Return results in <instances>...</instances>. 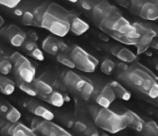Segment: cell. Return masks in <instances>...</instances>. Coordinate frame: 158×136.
Segmentation results:
<instances>
[{"instance_id": "obj_1", "label": "cell", "mask_w": 158, "mask_h": 136, "mask_svg": "<svg viewBox=\"0 0 158 136\" xmlns=\"http://www.w3.org/2000/svg\"><path fill=\"white\" fill-rule=\"evenodd\" d=\"M97 26L108 37L123 44L135 45L139 38V34L133 24L123 16L117 7Z\"/></svg>"}, {"instance_id": "obj_2", "label": "cell", "mask_w": 158, "mask_h": 136, "mask_svg": "<svg viewBox=\"0 0 158 136\" xmlns=\"http://www.w3.org/2000/svg\"><path fill=\"white\" fill-rule=\"evenodd\" d=\"M118 78L138 92L152 99L158 97V81L156 76L145 65L133 63L126 70L120 72Z\"/></svg>"}, {"instance_id": "obj_3", "label": "cell", "mask_w": 158, "mask_h": 136, "mask_svg": "<svg viewBox=\"0 0 158 136\" xmlns=\"http://www.w3.org/2000/svg\"><path fill=\"white\" fill-rule=\"evenodd\" d=\"M75 13L55 2L49 3L41 21V27L56 37H64L70 30V21Z\"/></svg>"}, {"instance_id": "obj_4", "label": "cell", "mask_w": 158, "mask_h": 136, "mask_svg": "<svg viewBox=\"0 0 158 136\" xmlns=\"http://www.w3.org/2000/svg\"><path fill=\"white\" fill-rule=\"evenodd\" d=\"M94 123L102 130L114 134L128 128L130 118L126 113L118 114L109 108H102L96 113Z\"/></svg>"}, {"instance_id": "obj_5", "label": "cell", "mask_w": 158, "mask_h": 136, "mask_svg": "<svg viewBox=\"0 0 158 136\" xmlns=\"http://www.w3.org/2000/svg\"><path fill=\"white\" fill-rule=\"evenodd\" d=\"M17 78L25 82L31 83L35 79L36 68L27 57L19 52H13L10 58Z\"/></svg>"}, {"instance_id": "obj_6", "label": "cell", "mask_w": 158, "mask_h": 136, "mask_svg": "<svg viewBox=\"0 0 158 136\" xmlns=\"http://www.w3.org/2000/svg\"><path fill=\"white\" fill-rule=\"evenodd\" d=\"M69 57L72 60L75 68L85 73L94 72L98 65V60L79 45H75L72 48Z\"/></svg>"}, {"instance_id": "obj_7", "label": "cell", "mask_w": 158, "mask_h": 136, "mask_svg": "<svg viewBox=\"0 0 158 136\" xmlns=\"http://www.w3.org/2000/svg\"><path fill=\"white\" fill-rule=\"evenodd\" d=\"M31 129L38 136H72L70 132L58 124L39 117L32 120Z\"/></svg>"}, {"instance_id": "obj_8", "label": "cell", "mask_w": 158, "mask_h": 136, "mask_svg": "<svg viewBox=\"0 0 158 136\" xmlns=\"http://www.w3.org/2000/svg\"><path fill=\"white\" fill-rule=\"evenodd\" d=\"M131 11L139 17L148 21H155L158 19L157 3L152 0H130Z\"/></svg>"}, {"instance_id": "obj_9", "label": "cell", "mask_w": 158, "mask_h": 136, "mask_svg": "<svg viewBox=\"0 0 158 136\" xmlns=\"http://www.w3.org/2000/svg\"><path fill=\"white\" fill-rule=\"evenodd\" d=\"M134 27L139 34V38L135 44L136 55L145 53L151 45V43L154 38H157V32L155 30L146 27L145 25L140 23H134Z\"/></svg>"}, {"instance_id": "obj_10", "label": "cell", "mask_w": 158, "mask_h": 136, "mask_svg": "<svg viewBox=\"0 0 158 136\" xmlns=\"http://www.w3.org/2000/svg\"><path fill=\"white\" fill-rule=\"evenodd\" d=\"M0 37L5 38L14 47H21L27 40V33L16 25H9L0 30Z\"/></svg>"}, {"instance_id": "obj_11", "label": "cell", "mask_w": 158, "mask_h": 136, "mask_svg": "<svg viewBox=\"0 0 158 136\" xmlns=\"http://www.w3.org/2000/svg\"><path fill=\"white\" fill-rule=\"evenodd\" d=\"M42 49L47 53L57 56L59 53H64L68 50V45L58 37L49 35L42 42Z\"/></svg>"}, {"instance_id": "obj_12", "label": "cell", "mask_w": 158, "mask_h": 136, "mask_svg": "<svg viewBox=\"0 0 158 136\" xmlns=\"http://www.w3.org/2000/svg\"><path fill=\"white\" fill-rule=\"evenodd\" d=\"M0 130L3 135L9 136H38L31 128L19 122L1 126Z\"/></svg>"}, {"instance_id": "obj_13", "label": "cell", "mask_w": 158, "mask_h": 136, "mask_svg": "<svg viewBox=\"0 0 158 136\" xmlns=\"http://www.w3.org/2000/svg\"><path fill=\"white\" fill-rule=\"evenodd\" d=\"M62 78L65 86H67L72 91H75V92H79V93L81 90L83 84L85 83L86 80H87L86 78L81 77V76L78 75L77 73L73 72L72 70L64 72L62 76Z\"/></svg>"}, {"instance_id": "obj_14", "label": "cell", "mask_w": 158, "mask_h": 136, "mask_svg": "<svg viewBox=\"0 0 158 136\" xmlns=\"http://www.w3.org/2000/svg\"><path fill=\"white\" fill-rule=\"evenodd\" d=\"M116 6L109 3L108 0H100L97 4H95L92 10V18L94 22L98 25L104 17H106L109 13H111Z\"/></svg>"}, {"instance_id": "obj_15", "label": "cell", "mask_w": 158, "mask_h": 136, "mask_svg": "<svg viewBox=\"0 0 158 136\" xmlns=\"http://www.w3.org/2000/svg\"><path fill=\"white\" fill-rule=\"evenodd\" d=\"M111 52L114 57L120 60L124 64H133L137 60V55L135 53L122 45H114L112 47Z\"/></svg>"}, {"instance_id": "obj_16", "label": "cell", "mask_w": 158, "mask_h": 136, "mask_svg": "<svg viewBox=\"0 0 158 136\" xmlns=\"http://www.w3.org/2000/svg\"><path fill=\"white\" fill-rule=\"evenodd\" d=\"M27 109L31 113H33L34 115H36L39 118L49 120V121H52L54 119V113L50 110H48V108H46L43 105L39 104L37 101H34V100L28 101L27 102Z\"/></svg>"}, {"instance_id": "obj_17", "label": "cell", "mask_w": 158, "mask_h": 136, "mask_svg": "<svg viewBox=\"0 0 158 136\" xmlns=\"http://www.w3.org/2000/svg\"><path fill=\"white\" fill-rule=\"evenodd\" d=\"M116 96L114 94V91L110 87L109 84H106L103 89L100 91V93L96 97V102L102 108H109L111 104L116 99Z\"/></svg>"}, {"instance_id": "obj_18", "label": "cell", "mask_w": 158, "mask_h": 136, "mask_svg": "<svg viewBox=\"0 0 158 136\" xmlns=\"http://www.w3.org/2000/svg\"><path fill=\"white\" fill-rule=\"evenodd\" d=\"M90 26L88 23H86L84 20L80 18L77 14H75L70 21V30L73 34L77 36H81L84 34L89 29Z\"/></svg>"}, {"instance_id": "obj_19", "label": "cell", "mask_w": 158, "mask_h": 136, "mask_svg": "<svg viewBox=\"0 0 158 136\" xmlns=\"http://www.w3.org/2000/svg\"><path fill=\"white\" fill-rule=\"evenodd\" d=\"M110 85V87L112 88V90L114 91V94L116 96V97L124 100V101H129L131 99V93L123 86L121 85L118 81H111L108 83Z\"/></svg>"}, {"instance_id": "obj_20", "label": "cell", "mask_w": 158, "mask_h": 136, "mask_svg": "<svg viewBox=\"0 0 158 136\" xmlns=\"http://www.w3.org/2000/svg\"><path fill=\"white\" fill-rule=\"evenodd\" d=\"M32 86L37 92V96H48L53 92V88L50 84H48L47 81L43 80L41 78L39 79H34L33 81L31 82Z\"/></svg>"}, {"instance_id": "obj_21", "label": "cell", "mask_w": 158, "mask_h": 136, "mask_svg": "<svg viewBox=\"0 0 158 136\" xmlns=\"http://www.w3.org/2000/svg\"><path fill=\"white\" fill-rule=\"evenodd\" d=\"M128 115L129 118H130V124H129L128 128H131L138 132L143 131V129H144V125H145V121L143 120L137 113H135L133 111L127 110L125 112Z\"/></svg>"}, {"instance_id": "obj_22", "label": "cell", "mask_w": 158, "mask_h": 136, "mask_svg": "<svg viewBox=\"0 0 158 136\" xmlns=\"http://www.w3.org/2000/svg\"><path fill=\"white\" fill-rule=\"evenodd\" d=\"M15 91V82L6 77L5 75L0 74V92L5 96H10Z\"/></svg>"}, {"instance_id": "obj_23", "label": "cell", "mask_w": 158, "mask_h": 136, "mask_svg": "<svg viewBox=\"0 0 158 136\" xmlns=\"http://www.w3.org/2000/svg\"><path fill=\"white\" fill-rule=\"evenodd\" d=\"M40 97H44L45 100H47L49 104H51L54 107L61 108L64 104V97L57 91H53V92L48 96H40Z\"/></svg>"}, {"instance_id": "obj_24", "label": "cell", "mask_w": 158, "mask_h": 136, "mask_svg": "<svg viewBox=\"0 0 158 136\" xmlns=\"http://www.w3.org/2000/svg\"><path fill=\"white\" fill-rule=\"evenodd\" d=\"M48 2H46L44 4H42L38 7H36L32 12H33V17H34V27H41V21H42V18L44 16V13L48 6Z\"/></svg>"}, {"instance_id": "obj_25", "label": "cell", "mask_w": 158, "mask_h": 136, "mask_svg": "<svg viewBox=\"0 0 158 136\" xmlns=\"http://www.w3.org/2000/svg\"><path fill=\"white\" fill-rule=\"evenodd\" d=\"M94 90H95V87H94L93 82L87 79L85 81V83L83 84L81 90L80 91V94L84 100H88L92 97V95L94 94Z\"/></svg>"}, {"instance_id": "obj_26", "label": "cell", "mask_w": 158, "mask_h": 136, "mask_svg": "<svg viewBox=\"0 0 158 136\" xmlns=\"http://www.w3.org/2000/svg\"><path fill=\"white\" fill-rule=\"evenodd\" d=\"M17 86L18 88L24 92L25 94H27V96L30 97H36L37 96V92L36 90L34 89V87L31 84V83H27V82H25L21 80L18 79V81H17Z\"/></svg>"}, {"instance_id": "obj_27", "label": "cell", "mask_w": 158, "mask_h": 136, "mask_svg": "<svg viewBox=\"0 0 158 136\" xmlns=\"http://www.w3.org/2000/svg\"><path fill=\"white\" fill-rule=\"evenodd\" d=\"M21 116H22L21 113L15 107H12V106H10L9 111L6 113L5 118L10 123H16L21 119Z\"/></svg>"}, {"instance_id": "obj_28", "label": "cell", "mask_w": 158, "mask_h": 136, "mask_svg": "<svg viewBox=\"0 0 158 136\" xmlns=\"http://www.w3.org/2000/svg\"><path fill=\"white\" fill-rule=\"evenodd\" d=\"M114 67H116V64L113 62V60L106 59L100 64V71H102L103 74L109 76L113 73V71L114 70Z\"/></svg>"}, {"instance_id": "obj_29", "label": "cell", "mask_w": 158, "mask_h": 136, "mask_svg": "<svg viewBox=\"0 0 158 136\" xmlns=\"http://www.w3.org/2000/svg\"><path fill=\"white\" fill-rule=\"evenodd\" d=\"M12 70V64L10 60L8 58H3L0 60V74L1 75H8Z\"/></svg>"}, {"instance_id": "obj_30", "label": "cell", "mask_w": 158, "mask_h": 136, "mask_svg": "<svg viewBox=\"0 0 158 136\" xmlns=\"http://www.w3.org/2000/svg\"><path fill=\"white\" fill-rule=\"evenodd\" d=\"M22 24L24 26H32L34 27V17H33V12L30 10H25L22 17H21Z\"/></svg>"}, {"instance_id": "obj_31", "label": "cell", "mask_w": 158, "mask_h": 136, "mask_svg": "<svg viewBox=\"0 0 158 136\" xmlns=\"http://www.w3.org/2000/svg\"><path fill=\"white\" fill-rule=\"evenodd\" d=\"M56 57H57V60H58L60 64H62L63 65H64L68 68H71V69L75 68V65L72 62V60L70 59V57L65 56L64 53H59Z\"/></svg>"}, {"instance_id": "obj_32", "label": "cell", "mask_w": 158, "mask_h": 136, "mask_svg": "<svg viewBox=\"0 0 158 136\" xmlns=\"http://www.w3.org/2000/svg\"><path fill=\"white\" fill-rule=\"evenodd\" d=\"M145 130V131L152 135V136H157V133H158V126L157 124L154 122V121L151 120L149 121V122L145 123L144 125V129H143V130Z\"/></svg>"}, {"instance_id": "obj_33", "label": "cell", "mask_w": 158, "mask_h": 136, "mask_svg": "<svg viewBox=\"0 0 158 136\" xmlns=\"http://www.w3.org/2000/svg\"><path fill=\"white\" fill-rule=\"evenodd\" d=\"M21 1L22 0H0V5L12 10L16 8L21 3Z\"/></svg>"}, {"instance_id": "obj_34", "label": "cell", "mask_w": 158, "mask_h": 136, "mask_svg": "<svg viewBox=\"0 0 158 136\" xmlns=\"http://www.w3.org/2000/svg\"><path fill=\"white\" fill-rule=\"evenodd\" d=\"M28 54H30V56H31L34 60H39V62H43V60H45L44 53H43V51H42L38 47H37L36 48H34L32 51H31Z\"/></svg>"}, {"instance_id": "obj_35", "label": "cell", "mask_w": 158, "mask_h": 136, "mask_svg": "<svg viewBox=\"0 0 158 136\" xmlns=\"http://www.w3.org/2000/svg\"><path fill=\"white\" fill-rule=\"evenodd\" d=\"M78 2L80 3V6L85 10H92L95 6L92 0H79Z\"/></svg>"}, {"instance_id": "obj_36", "label": "cell", "mask_w": 158, "mask_h": 136, "mask_svg": "<svg viewBox=\"0 0 158 136\" xmlns=\"http://www.w3.org/2000/svg\"><path fill=\"white\" fill-rule=\"evenodd\" d=\"M74 128L76 130L80 131V132H85L86 130H87V125L84 124L83 122H81V121H77V122L74 123Z\"/></svg>"}, {"instance_id": "obj_37", "label": "cell", "mask_w": 158, "mask_h": 136, "mask_svg": "<svg viewBox=\"0 0 158 136\" xmlns=\"http://www.w3.org/2000/svg\"><path fill=\"white\" fill-rule=\"evenodd\" d=\"M84 133L86 134V136H99L98 131L95 128H87Z\"/></svg>"}, {"instance_id": "obj_38", "label": "cell", "mask_w": 158, "mask_h": 136, "mask_svg": "<svg viewBox=\"0 0 158 136\" xmlns=\"http://www.w3.org/2000/svg\"><path fill=\"white\" fill-rule=\"evenodd\" d=\"M10 107V105L6 103V102L1 103V104H0V112H1L2 113H4V114H6V113L9 111Z\"/></svg>"}, {"instance_id": "obj_39", "label": "cell", "mask_w": 158, "mask_h": 136, "mask_svg": "<svg viewBox=\"0 0 158 136\" xmlns=\"http://www.w3.org/2000/svg\"><path fill=\"white\" fill-rule=\"evenodd\" d=\"M117 1H118V3L121 7H123L125 9H129V8H130V5H131V1H130V0H117Z\"/></svg>"}, {"instance_id": "obj_40", "label": "cell", "mask_w": 158, "mask_h": 136, "mask_svg": "<svg viewBox=\"0 0 158 136\" xmlns=\"http://www.w3.org/2000/svg\"><path fill=\"white\" fill-rule=\"evenodd\" d=\"M13 10V12H14V14L16 15L17 17H22V15H23V13H24V11H25V10H23L22 8H14V9H12Z\"/></svg>"}, {"instance_id": "obj_41", "label": "cell", "mask_w": 158, "mask_h": 136, "mask_svg": "<svg viewBox=\"0 0 158 136\" xmlns=\"http://www.w3.org/2000/svg\"><path fill=\"white\" fill-rule=\"evenodd\" d=\"M27 38H28V40L33 41V42H37L38 41V35L34 31H31V32L28 33L27 35Z\"/></svg>"}, {"instance_id": "obj_42", "label": "cell", "mask_w": 158, "mask_h": 136, "mask_svg": "<svg viewBox=\"0 0 158 136\" xmlns=\"http://www.w3.org/2000/svg\"><path fill=\"white\" fill-rule=\"evenodd\" d=\"M98 36H99L100 39L103 40V41H105V42H108V41H109V37H108L106 34H104V33H103V34H102V33H100Z\"/></svg>"}, {"instance_id": "obj_43", "label": "cell", "mask_w": 158, "mask_h": 136, "mask_svg": "<svg viewBox=\"0 0 158 136\" xmlns=\"http://www.w3.org/2000/svg\"><path fill=\"white\" fill-rule=\"evenodd\" d=\"M4 24H5V20H4V18L1 16V15H0V29L3 27Z\"/></svg>"}, {"instance_id": "obj_44", "label": "cell", "mask_w": 158, "mask_h": 136, "mask_svg": "<svg viewBox=\"0 0 158 136\" xmlns=\"http://www.w3.org/2000/svg\"><path fill=\"white\" fill-rule=\"evenodd\" d=\"M67 1L71 2V3H78L79 0H67Z\"/></svg>"}, {"instance_id": "obj_45", "label": "cell", "mask_w": 158, "mask_h": 136, "mask_svg": "<svg viewBox=\"0 0 158 136\" xmlns=\"http://www.w3.org/2000/svg\"><path fill=\"white\" fill-rule=\"evenodd\" d=\"M99 136H109V135L107 133H102V134H100Z\"/></svg>"}, {"instance_id": "obj_46", "label": "cell", "mask_w": 158, "mask_h": 136, "mask_svg": "<svg viewBox=\"0 0 158 136\" xmlns=\"http://www.w3.org/2000/svg\"><path fill=\"white\" fill-rule=\"evenodd\" d=\"M0 55H3V51L1 50V48H0Z\"/></svg>"}, {"instance_id": "obj_47", "label": "cell", "mask_w": 158, "mask_h": 136, "mask_svg": "<svg viewBox=\"0 0 158 136\" xmlns=\"http://www.w3.org/2000/svg\"><path fill=\"white\" fill-rule=\"evenodd\" d=\"M97 1H100V0H97Z\"/></svg>"}]
</instances>
